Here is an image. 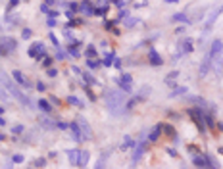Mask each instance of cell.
Listing matches in <instances>:
<instances>
[{
	"label": "cell",
	"mask_w": 223,
	"mask_h": 169,
	"mask_svg": "<svg viewBox=\"0 0 223 169\" xmlns=\"http://www.w3.org/2000/svg\"><path fill=\"white\" fill-rule=\"evenodd\" d=\"M46 25L50 27V29H52V27H56V19H54V17H48V19H46Z\"/></svg>",
	"instance_id": "42"
},
{
	"label": "cell",
	"mask_w": 223,
	"mask_h": 169,
	"mask_svg": "<svg viewBox=\"0 0 223 169\" xmlns=\"http://www.w3.org/2000/svg\"><path fill=\"white\" fill-rule=\"evenodd\" d=\"M12 162L13 163H21V162H23V156H21V154H15V156L12 158Z\"/></svg>",
	"instance_id": "40"
},
{
	"label": "cell",
	"mask_w": 223,
	"mask_h": 169,
	"mask_svg": "<svg viewBox=\"0 0 223 169\" xmlns=\"http://www.w3.org/2000/svg\"><path fill=\"white\" fill-rule=\"evenodd\" d=\"M37 91L38 92H44L46 91V84L44 83H37Z\"/></svg>",
	"instance_id": "44"
},
{
	"label": "cell",
	"mask_w": 223,
	"mask_h": 169,
	"mask_svg": "<svg viewBox=\"0 0 223 169\" xmlns=\"http://www.w3.org/2000/svg\"><path fill=\"white\" fill-rule=\"evenodd\" d=\"M69 129H71V137H73V140H75V142H81V140H85L83 133H81V127H79V123H77V121L69 123Z\"/></svg>",
	"instance_id": "7"
},
{
	"label": "cell",
	"mask_w": 223,
	"mask_h": 169,
	"mask_svg": "<svg viewBox=\"0 0 223 169\" xmlns=\"http://www.w3.org/2000/svg\"><path fill=\"white\" fill-rule=\"evenodd\" d=\"M12 133H13V135H21V133H23V125H13Z\"/></svg>",
	"instance_id": "36"
},
{
	"label": "cell",
	"mask_w": 223,
	"mask_h": 169,
	"mask_svg": "<svg viewBox=\"0 0 223 169\" xmlns=\"http://www.w3.org/2000/svg\"><path fill=\"white\" fill-rule=\"evenodd\" d=\"M104 96H106V106H108V110L112 111V115L114 117H121L123 113H125V94H123V91H110V89H106V92H104Z\"/></svg>",
	"instance_id": "1"
},
{
	"label": "cell",
	"mask_w": 223,
	"mask_h": 169,
	"mask_svg": "<svg viewBox=\"0 0 223 169\" xmlns=\"http://www.w3.org/2000/svg\"><path fill=\"white\" fill-rule=\"evenodd\" d=\"M67 52L71 54V58H81V50H79L75 44H69V46H67Z\"/></svg>",
	"instance_id": "21"
},
{
	"label": "cell",
	"mask_w": 223,
	"mask_h": 169,
	"mask_svg": "<svg viewBox=\"0 0 223 169\" xmlns=\"http://www.w3.org/2000/svg\"><path fill=\"white\" fill-rule=\"evenodd\" d=\"M144 148H146V146H144V140H140V142L137 144V146H135V152H133V162H139V160H140V156L144 154Z\"/></svg>",
	"instance_id": "13"
},
{
	"label": "cell",
	"mask_w": 223,
	"mask_h": 169,
	"mask_svg": "<svg viewBox=\"0 0 223 169\" xmlns=\"http://www.w3.org/2000/svg\"><path fill=\"white\" fill-rule=\"evenodd\" d=\"M50 40H52V44H56V46L60 44V40L56 39V35H54V33H50Z\"/></svg>",
	"instance_id": "46"
},
{
	"label": "cell",
	"mask_w": 223,
	"mask_h": 169,
	"mask_svg": "<svg viewBox=\"0 0 223 169\" xmlns=\"http://www.w3.org/2000/svg\"><path fill=\"white\" fill-rule=\"evenodd\" d=\"M125 15H129V12H125V10H121V12H119V17H125Z\"/></svg>",
	"instance_id": "54"
},
{
	"label": "cell",
	"mask_w": 223,
	"mask_h": 169,
	"mask_svg": "<svg viewBox=\"0 0 223 169\" xmlns=\"http://www.w3.org/2000/svg\"><path fill=\"white\" fill-rule=\"evenodd\" d=\"M42 64H44L46 67H50V64H52V58H46V56H44V58H42Z\"/></svg>",
	"instance_id": "48"
},
{
	"label": "cell",
	"mask_w": 223,
	"mask_h": 169,
	"mask_svg": "<svg viewBox=\"0 0 223 169\" xmlns=\"http://www.w3.org/2000/svg\"><path fill=\"white\" fill-rule=\"evenodd\" d=\"M160 125H162V131L166 133L167 137H175V129H173L171 125H167V123H160Z\"/></svg>",
	"instance_id": "23"
},
{
	"label": "cell",
	"mask_w": 223,
	"mask_h": 169,
	"mask_svg": "<svg viewBox=\"0 0 223 169\" xmlns=\"http://www.w3.org/2000/svg\"><path fill=\"white\" fill-rule=\"evenodd\" d=\"M79 12H83L85 15H92V13H94V8H92V4H90L89 0H83V2L79 4Z\"/></svg>",
	"instance_id": "11"
},
{
	"label": "cell",
	"mask_w": 223,
	"mask_h": 169,
	"mask_svg": "<svg viewBox=\"0 0 223 169\" xmlns=\"http://www.w3.org/2000/svg\"><path fill=\"white\" fill-rule=\"evenodd\" d=\"M0 83L6 87V91L10 92V94H12L15 100H19V104H23L25 108H31V100H29V98H27L23 92L19 91L18 87H15V81H13V77H10V75H8L6 71H2V69H0Z\"/></svg>",
	"instance_id": "2"
},
{
	"label": "cell",
	"mask_w": 223,
	"mask_h": 169,
	"mask_svg": "<svg viewBox=\"0 0 223 169\" xmlns=\"http://www.w3.org/2000/svg\"><path fill=\"white\" fill-rule=\"evenodd\" d=\"M133 146H135L133 138H131V137H125V140H123V144H121V148H119V150H123V152H125V150L133 148Z\"/></svg>",
	"instance_id": "24"
},
{
	"label": "cell",
	"mask_w": 223,
	"mask_h": 169,
	"mask_svg": "<svg viewBox=\"0 0 223 169\" xmlns=\"http://www.w3.org/2000/svg\"><path fill=\"white\" fill-rule=\"evenodd\" d=\"M148 60H150V64H152V65H162V64H164L162 56H160L156 50H150V52H148Z\"/></svg>",
	"instance_id": "16"
},
{
	"label": "cell",
	"mask_w": 223,
	"mask_h": 169,
	"mask_svg": "<svg viewBox=\"0 0 223 169\" xmlns=\"http://www.w3.org/2000/svg\"><path fill=\"white\" fill-rule=\"evenodd\" d=\"M187 91H189L187 87H175V89L171 91V96H181V94H185Z\"/></svg>",
	"instance_id": "29"
},
{
	"label": "cell",
	"mask_w": 223,
	"mask_h": 169,
	"mask_svg": "<svg viewBox=\"0 0 223 169\" xmlns=\"http://www.w3.org/2000/svg\"><path fill=\"white\" fill-rule=\"evenodd\" d=\"M166 2H167V4H177L179 0H166Z\"/></svg>",
	"instance_id": "56"
},
{
	"label": "cell",
	"mask_w": 223,
	"mask_h": 169,
	"mask_svg": "<svg viewBox=\"0 0 223 169\" xmlns=\"http://www.w3.org/2000/svg\"><path fill=\"white\" fill-rule=\"evenodd\" d=\"M81 77H83V79H85V81H87V83H89V84H92V87H94V84H96V79L92 77V75H90L89 71H81Z\"/></svg>",
	"instance_id": "26"
},
{
	"label": "cell",
	"mask_w": 223,
	"mask_h": 169,
	"mask_svg": "<svg viewBox=\"0 0 223 169\" xmlns=\"http://www.w3.org/2000/svg\"><path fill=\"white\" fill-rule=\"evenodd\" d=\"M171 21H181V23H189V17H187V13H175V15H173L171 17Z\"/></svg>",
	"instance_id": "27"
},
{
	"label": "cell",
	"mask_w": 223,
	"mask_h": 169,
	"mask_svg": "<svg viewBox=\"0 0 223 169\" xmlns=\"http://www.w3.org/2000/svg\"><path fill=\"white\" fill-rule=\"evenodd\" d=\"M89 152H87V150H83V152H79V158H77V167H85V165H87V163H89Z\"/></svg>",
	"instance_id": "14"
},
{
	"label": "cell",
	"mask_w": 223,
	"mask_h": 169,
	"mask_svg": "<svg viewBox=\"0 0 223 169\" xmlns=\"http://www.w3.org/2000/svg\"><path fill=\"white\" fill-rule=\"evenodd\" d=\"M65 56H67V52H64V50H58V56H56V58H58V60H64Z\"/></svg>",
	"instance_id": "45"
},
{
	"label": "cell",
	"mask_w": 223,
	"mask_h": 169,
	"mask_svg": "<svg viewBox=\"0 0 223 169\" xmlns=\"http://www.w3.org/2000/svg\"><path fill=\"white\" fill-rule=\"evenodd\" d=\"M137 23H139V19H137V17H127V19H125V27H129V29H131V27H135Z\"/></svg>",
	"instance_id": "33"
},
{
	"label": "cell",
	"mask_w": 223,
	"mask_h": 169,
	"mask_svg": "<svg viewBox=\"0 0 223 169\" xmlns=\"http://www.w3.org/2000/svg\"><path fill=\"white\" fill-rule=\"evenodd\" d=\"M167 154L175 158V156H177V150H175V148H167Z\"/></svg>",
	"instance_id": "51"
},
{
	"label": "cell",
	"mask_w": 223,
	"mask_h": 169,
	"mask_svg": "<svg viewBox=\"0 0 223 169\" xmlns=\"http://www.w3.org/2000/svg\"><path fill=\"white\" fill-rule=\"evenodd\" d=\"M221 10H223V6H217L216 10H214V12H212L210 15H208V19H206V23H204V33H208V31L212 29V27H214V21L217 19V15L221 13Z\"/></svg>",
	"instance_id": "6"
},
{
	"label": "cell",
	"mask_w": 223,
	"mask_h": 169,
	"mask_svg": "<svg viewBox=\"0 0 223 169\" xmlns=\"http://www.w3.org/2000/svg\"><path fill=\"white\" fill-rule=\"evenodd\" d=\"M46 75H48V77H56L58 69H54V67H46Z\"/></svg>",
	"instance_id": "37"
},
{
	"label": "cell",
	"mask_w": 223,
	"mask_h": 169,
	"mask_svg": "<svg viewBox=\"0 0 223 169\" xmlns=\"http://www.w3.org/2000/svg\"><path fill=\"white\" fill-rule=\"evenodd\" d=\"M38 108L44 111V113H50L52 111V106L48 104V100H38Z\"/></svg>",
	"instance_id": "22"
},
{
	"label": "cell",
	"mask_w": 223,
	"mask_h": 169,
	"mask_svg": "<svg viewBox=\"0 0 223 169\" xmlns=\"http://www.w3.org/2000/svg\"><path fill=\"white\" fill-rule=\"evenodd\" d=\"M210 64H212V56L208 54V56L202 60V64H200V75H202V77L208 75V71H210Z\"/></svg>",
	"instance_id": "12"
},
{
	"label": "cell",
	"mask_w": 223,
	"mask_h": 169,
	"mask_svg": "<svg viewBox=\"0 0 223 169\" xmlns=\"http://www.w3.org/2000/svg\"><path fill=\"white\" fill-rule=\"evenodd\" d=\"M85 56H87V58H94V56H96V46L89 44V48L85 50Z\"/></svg>",
	"instance_id": "30"
},
{
	"label": "cell",
	"mask_w": 223,
	"mask_h": 169,
	"mask_svg": "<svg viewBox=\"0 0 223 169\" xmlns=\"http://www.w3.org/2000/svg\"><path fill=\"white\" fill-rule=\"evenodd\" d=\"M56 127H58V129H62V131H67V129H69V125H67V123H64V121H60V123H58Z\"/></svg>",
	"instance_id": "41"
},
{
	"label": "cell",
	"mask_w": 223,
	"mask_h": 169,
	"mask_svg": "<svg viewBox=\"0 0 223 169\" xmlns=\"http://www.w3.org/2000/svg\"><path fill=\"white\" fill-rule=\"evenodd\" d=\"M221 50H223V42H221V39H216L214 42H212L210 56H217V54H221Z\"/></svg>",
	"instance_id": "15"
},
{
	"label": "cell",
	"mask_w": 223,
	"mask_h": 169,
	"mask_svg": "<svg viewBox=\"0 0 223 169\" xmlns=\"http://www.w3.org/2000/svg\"><path fill=\"white\" fill-rule=\"evenodd\" d=\"M12 77H13V81L19 84V87H29V83H27V79L23 77V73L19 71V69H15V71H12Z\"/></svg>",
	"instance_id": "10"
},
{
	"label": "cell",
	"mask_w": 223,
	"mask_h": 169,
	"mask_svg": "<svg viewBox=\"0 0 223 169\" xmlns=\"http://www.w3.org/2000/svg\"><path fill=\"white\" fill-rule=\"evenodd\" d=\"M219 154H221V156H223V148H219Z\"/></svg>",
	"instance_id": "60"
},
{
	"label": "cell",
	"mask_w": 223,
	"mask_h": 169,
	"mask_svg": "<svg viewBox=\"0 0 223 169\" xmlns=\"http://www.w3.org/2000/svg\"><path fill=\"white\" fill-rule=\"evenodd\" d=\"M0 100H4V102H8V100H10L8 92H6V91H2V89H0Z\"/></svg>",
	"instance_id": "39"
},
{
	"label": "cell",
	"mask_w": 223,
	"mask_h": 169,
	"mask_svg": "<svg viewBox=\"0 0 223 169\" xmlns=\"http://www.w3.org/2000/svg\"><path fill=\"white\" fill-rule=\"evenodd\" d=\"M40 12H44L46 15H48V12H50V8H48V4H42V6H40Z\"/></svg>",
	"instance_id": "50"
},
{
	"label": "cell",
	"mask_w": 223,
	"mask_h": 169,
	"mask_svg": "<svg viewBox=\"0 0 223 169\" xmlns=\"http://www.w3.org/2000/svg\"><path fill=\"white\" fill-rule=\"evenodd\" d=\"M31 37H33V31H31V29H23V31H21V39H23V40H29Z\"/></svg>",
	"instance_id": "34"
},
{
	"label": "cell",
	"mask_w": 223,
	"mask_h": 169,
	"mask_svg": "<svg viewBox=\"0 0 223 169\" xmlns=\"http://www.w3.org/2000/svg\"><path fill=\"white\" fill-rule=\"evenodd\" d=\"M79 152H81V150H69V152H67V158H69V163H73V165L77 163V158H79Z\"/></svg>",
	"instance_id": "25"
},
{
	"label": "cell",
	"mask_w": 223,
	"mask_h": 169,
	"mask_svg": "<svg viewBox=\"0 0 223 169\" xmlns=\"http://www.w3.org/2000/svg\"><path fill=\"white\" fill-rule=\"evenodd\" d=\"M212 62H214V71H221L223 69V58H221V54H217V56H212Z\"/></svg>",
	"instance_id": "18"
},
{
	"label": "cell",
	"mask_w": 223,
	"mask_h": 169,
	"mask_svg": "<svg viewBox=\"0 0 223 169\" xmlns=\"http://www.w3.org/2000/svg\"><path fill=\"white\" fill-rule=\"evenodd\" d=\"M114 60H115V54H114V52H108V54H106V58H104V65H106V67H110Z\"/></svg>",
	"instance_id": "31"
},
{
	"label": "cell",
	"mask_w": 223,
	"mask_h": 169,
	"mask_svg": "<svg viewBox=\"0 0 223 169\" xmlns=\"http://www.w3.org/2000/svg\"><path fill=\"white\" fill-rule=\"evenodd\" d=\"M115 83H117V87H119L123 92H127V94H131V92H133V87H131V83H125V81H121V77H119V79H115Z\"/></svg>",
	"instance_id": "19"
},
{
	"label": "cell",
	"mask_w": 223,
	"mask_h": 169,
	"mask_svg": "<svg viewBox=\"0 0 223 169\" xmlns=\"http://www.w3.org/2000/svg\"><path fill=\"white\" fill-rule=\"evenodd\" d=\"M56 15H58L56 10H50V12H48V17H56Z\"/></svg>",
	"instance_id": "52"
},
{
	"label": "cell",
	"mask_w": 223,
	"mask_h": 169,
	"mask_svg": "<svg viewBox=\"0 0 223 169\" xmlns=\"http://www.w3.org/2000/svg\"><path fill=\"white\" fill-rule=\"evenodd\" d=\"M110 2H115V0H110Z\"/></svg>",
	"instance_id": "61"
},
{
	"label": "cell",
	"mask_w": 223,
	"mask_h": 169,
	"mask_svg": "<svg viewBox=\"0 0 223 169\" xmlns=\"http://www.w3.org/2000/svg\"><path fill=\"white\" fill-rule=\"evenodd\" d=\"M121 81H125V83H133V77H131L129 73H123V75H121Z\"/></svg>",
	"instance_id": "38"
},
{
	"label": "cell",
	"mask_w": 223,
	"mask_h": 169,
	"mask_svg": "<svg viewBox=\"0 0 223 169\" xmlns=\"http://www.w3.org/2000/svg\"><path fill=\"white\" fill-rule=\"evenodd\" d=\"M18 2H19V0H10V4H8V10L15 8V6H18Z\"/></svg>",
	"instance_id": "49"
},
{
	"label": "cell",
	"mask_w": 223,
	"mask_h": 169,
	"mask_svg": "<svg viewBox=\"0 0 223 169\" xmlns=\"http://www.w3.org/2000/svg\"><path fill=\"white\" fill-rule=\"evenodd\" d=\"M0 113H4V108H2V106H0Z\"/></svg>",
	"instance_id": "58"
},
{
	"label": "cell",
	"mask_w": 223,
	"mask_h": 169,
	"mask_svg": "<svg viewBox=\"0 0 223 169\" xmlns=\"http://www.w3.org/2000/svg\"><path fill=\"white\" fill-rule=\"evenodd\" d=\"M87 65H89L90 69H98V67H100V62H98V60H94V58H87Z\"/></svg>",
	"instance_id": "28"
},
{
	"label": "cell",
	"mask_w": 223,
	"mask_h": 169,
	"mask_svg": "<svg viewBox=\"0 0 223 169\" xmlns=\"http://www.w3.org/2000/svg\"><path fill=\"white\" fill-rule=\"evenodd\" d=\"M46 56V46L42 42H35L29 46V58L33 60H42Z\"/></svg>",
	"instance_id": "3"
},
{
	"label": "cell",
	"mask_w": 223,
	"mask_h": 169,
	"mask_svg": "<svg viewBox=\"0 0 223 169\" xmlns=\"http://www.w3.org/2000/svg\"><path fill=\"white\" fill-rule=\"evenodd\" d=\"M0 125H2V127L6 125V119H4V117H0Z\"/></svg>",
	"instance_id": "55"
},
{
	"label": "cell",
	"mask_w": 223,
	"mask_h": 169,
	"mask_svg": "<svg viewBox=\"0 0 223 169\" xmlns=\"http://www.w3.org/2000/svg\"><path fill=\"white\" fill-rule=\"evenodd\" d=\"M31 165L33 167H46V160L44 158H37V160H33Z\"/></svg>",
	"instance_id": "32"
},
{
	"label": "cell",
	"mask_w": 223,
	"mask_h": 169,
	"mask_svg": "<svg viewBox=\"0 0 223 169\" xmlns=\"http://www.w3.org/2000/svg\"><path fill=\"white\" fill-rule=\"evenodd\" d=\"M65 102H69V104H71V106H75V108H83V106H85L77 96H67V98H65Z\"/></svg>",
	"instance_id": "20"
},
{
	"label": "cell",
	"mask_w": 223,
	"mask_h": 169,
	"mask_svg": "<svg viewBox=\"0 0 223 169\" xmlns=\"http://www.w3.org/2000/svg\"><path fill=\"white\" fill-rule=\"evenodd\" d=\"M0 140H4V135H2V133H0Z\"/></svg>",
	"instance_id": "59"
},
{
	"label": "cell",
	"mask_w": 223,
	"mask_h": 169,
	"mask_svg": "<svg viewBox=\"0 0 223 169\" xmlns=\"http://www.w3.org/2000/svg\"><path fill=\"white\" fill-rule=\"evenodd\" d=\"M189 113L192 115V121H194V123L198 125V129H200V131H204V121H202V111H198V110H191Z\"/></svg>",
	"instance_id": "9"
},
{
	"label": "cell",
	"mask_w": 223,
	"mask_h": 169,
	"mask_svg": "<svg viewBox=\"0 0 223 169\" xmlns=\"http://www.w3.org/2000/svg\"><path fill=\"white\" fill-rule=\"evenodd\" d=\"M46 4H54V0H46Z\"/></svg>",
	"instance_id": "57"
},
{
	"label": "cell",
	"mask_w": 223,
	"mask_h": 169,
	"mask_svg": "<svg viewBox=\"0 0 223 169\" xmlns=\"http://www.w3.org/2000/svg\"><path fill=\"white\" fill-rule=\"evenodd\" d=\"M108 12V6H100V8H94V15H106Z\"/></svg>",
	"instance_id": "35"
},
{
	"label": "cell",
	"mask_w": 223,
	"mask_h": 169,
	"mask_svg": "<svg viewBox=\"0 0 223 169\" xmlns=\"http://www.w3.org/2000/svg\"><path fill=\"white\" fill-rule=\"evenodd\" d=\"M192 163H194L196 167H212L210 158H206V156H194L192 158Z\"/></svg>",
	"instance_id": "8"
},
{
	"label": "cell",
	"mask_w": 223,
	"mask_h": 169,
	"mask_svg": "<svg viewBox=\"0 0 223 169\" xmlns=\"http://www.w3.org/2000/svg\"><path fill=\"white\" fill-rule=\"evenodd\" d=\"M114 65H115V67H121V60L115 58V60H114Z\"/></svg>",
	"instance_id": "53"
},
{
	"label": "cell",
	"mask_w": 223,
	"mask_h": 169,
	"mask_svg": "<svg viewBox=\"0 0 223 169\" xmlns=\"http://www.w3.org/2000/svg\"><path fill=\"white\" fill-rule=\"evenodd\" d=\"M77 123H79V127H81V133H83L85 140H92V127L89 125V121L85 119V117H77Z\"/></svg>",
	"instance_id": "4"
},
{
	"label": "cell",
	"mask_w": 223,
	"mask_h": 169,
	"mask_svg": "<svg viewBox=\"0 0 223 169\" xmlns=\"http://www.w3.org/2000/svg\"><path fill=\"white\" fill-rule=\"evenodd\" d=\"M83 89H85V92L89 94V98H90V100H94V94H92V91H90L89 87H83Z\"/></svg>",
	"instance_id": "47"
},
{
	"label": "cell",
	"mask_w": 223,
	"mask_h": 169,
	"mask_svg": "<svg viewBox=\"0 0 223 169\" xmlns=\"http://www.w3.org/2000/svg\"><path fill=\"white\" fill-rule=\"evenodd\" d=\"M15 46H18V42L13 39H10V37H4V39H0V50H2V54L6 56L8 52H12V50H15Z\"/></svg>",
	"instance_id": "5"
},
{
	"label": "cell",
	"mask_w": 223,
	"mask_h": 169,
	"mask_svg": "<svg viewBox=\"0 0 223 169\" xmlns=\"http://www.w3.org/2000/svg\"><path fill=\"white\" fill-rule=\"evenodd\" d=\"M177 75H179V71H171V73H169V75L166 77V81H173V79L177 77Z\"/></svg>",
	"instance_id": "43"
},
{
	"label": "cell",
	"mask_w": 223,
	"mask_h": 169,
	"mask_svg": "<svg viewBox=\"0 0 223 169\" xmlns=\"http://www.w3.org/2000/svg\"><path fill=\"white\" fill-rule=\"evenodd\" d=\"M160 135H162V125H156V127L150 131V135H148V140H150V142H156V140L160 138Z\"/></svg>",
	"instance_id": "17"
}]
</instances>
